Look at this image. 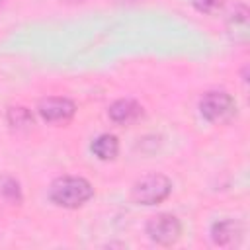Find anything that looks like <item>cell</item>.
I'll return each mask as SVG.
<instances>
[{
    "label": "cell",
    "instance_id": "6da1fadb",
    "mask_svg": "<svg viewBox=\"0 0 250 250\" xmlns=\"http://www.w3.org/2000/svg\"><path fill=\"white\" fill-rule=\"evenodd\" d=\"M94 195V188L86 178L62 176L57 178L49 188V199L64 209H76Z\"/></svg>",
    "mask_w": 250,
    "mask_h": 250
},
{
    "label": "cell",
    "instance_id": "7a4b0ae2",
    "mask_svg": "<svg viewBox=\"0 0 250 250\" xmlns=\"http://www.w3.org/2000/svg\"><path fill=\"white\" fill-rule=\"evenodd\" d=\"M172 193V182L164 174H148L133 184L131 195L139 205L162 203Z\"/></svg>",
    "mask_w": 250,
    "mask_h": 250
},
{
    "label": "cell",
    "instance_id": "3957f363",
    "mask_svg": "<svg viewBox=\"0 0 250 250\" xmlns=\"http://www.w3.org/2000/svg\"><path fill=\"white\" fill-rule=\"evenodd\" d=\"M236 111L234 98L227 92H207L199 100V113L211 123L229 121Z\"/></svg>",
    "mask_w": 250,
    "mask_h": 250
},
{
    "label": "cell",
    "instance_id": "277c9868",
    "mask_svg": "<svg viewBox=\"0 0 250 250\" xmlns=\"http://www.w3.org/2000/svg\"><path fill=\"white\" fill-rule=\"evenodd\" d=\"M146 234L152 242H156L160 246H170L180 238L182 223L178 221V217H174L170 213H160V215H154L146 223Z\"/></svg>",
    "mask_w": 250,
    "mask_h": 250
},
{
    "label": "cell",
    "instance_id": "5b68a950",
    "mask_svg": "<svg viewBox=\"0 0 250 250\" xmlns=\"http://www.w3.org/2000/svg\"><path fill=\"white\" fill-rule=\"evenodd\" d=\"M37 111L43 117V121H47V123H66V121H70L74 117L76 105L68 98L49 96V98H43L39 102Z\"/></svg>",
    "mask_w": 250,
    "mask_h": 250
},
{
    "label": "cell",
    "instance_id": "8992f818",
    "mask_svg": "<svg viewBox=\"0 0 250 250\" xmlns=\"http://www.w3.org/2000/svg\"><path fill=\"white\" fill-rule=\"evenodd\" d=\"M240 234H242L240 223L234 219H221L211 227V240L217 246H230L240 238Z\"/></svg>",
    "mask_w": 250,
    "mask_h": 250
},
{
    "label": "cell",
    "instance_id": "52a82bcc",
    "mask_svg": "<svg viewBox=\"0 0 250 250\" xmlns=\"http://www.w3.org/2000/svg\"><path fill=\"white\" fill-rule=\"evenodd\" d=\"M107 115H109V119L111 121H115V123H133V121H137L141 115H143V107L135 102V100H129V98H121V100H117V102H113L111 105H109V109H107Z\"/></svg>",
    "mask_w": 250,
    "mask_h": 250
},
{
    "label": "cell",
    "instance_id": "ba28073f",
    "mask_svg": "<svg viewBox=\"0 0 250 250\" xmlns=\"http://www.w3.org/2000/svg\"><path fill=\"white\" fill-rule=\"evenodd\" d=\"M92 152L96 158L100 160H113L119 152V141L115 135H109V133H102L100 137L94 139L92 143Z\"/></svg>",
    "mask_w": 250,
    "mask_h": 250
},
{
    "label": "cell",
    "instance_id": "9c48e42d",
    "mask_svg": "<svg viewBox=\"0 0 250 250\" xmlns=\"http://www.w3.org/2000/svg\"><path fill=\"white\" fill-rule=\"evenodd\" d=\"M229 31L234 39L238 41H246L248 35V10L244 4H240L229 18Z\"/></svg>",
    "mask_w": 250,
    "mask_h": 250
},
{
    "label": "cell",
    "instance_id": "30bf717a",
    "mask_svg": "<svg viewBox=\"0 0 250 250\" xmlns=\"http://www.w3.org/2000/svg\"><path fill=\"white\" fill-rule=\"evenodd\" d=\"M8 125L14 129V131H27L31 129L33 125V115L27 107L23 105H14L8 109Z\"/></svg>",
    "mask_w": 250,
    "mask_h": 250
},
{
    "label": "cell",
    "instance_id": "8fae6325",
    "mask_svg": "<svg viewBox=\"0 0 250 250\" xmlns=\"http://www.w3.org/2000/svg\"><path fill=\"white\" fill-rule=\"evenodd\" d=\"M0 195L4 199H8L10 203H20L21 201V188L18 184V180L4 176L0 178Z\"/></svg>",
    "mask_w": 250,
    "mask_h": 250
},
{
    "label": "cell",
    "instance_id": "7c38bea8",
    "mask_svg": "<svg viewBox=\"0 0 250 250\" xmlns=\"http://www.w3.org/2000/svg\"><path fill=\"white\" fill-rule=\"evenodd\" d=\"M227 0H191L193 8L201 14H217L219 10H223Z\"/></svg>",
    "mask_w": 250,
    "mask_h": 250
},
{
    "label": "cell",
    "instance_id": "4fadbf2b",
    "mask_svg": "<svg viewBox=\"0 0 250 250\" xmlns=\"http://www.w3.org/2000/svg\"><path fill=\"white\" fill-rule=\"evenodd\" d=\"M2 2H4V0H0V4H2Z\"/></svg>",
    "mask_w": 250,
    "mask_h": 250
},
{
    "label": "cell",
    "instance_id": "5bb4252c",
    "mask_svg": "<svg viewBox=\"0 0 250 250\" xmlns=\"http://www.w3.org/2000/svg\"><path fill=\"white\" fill-rule=\"evenodd\" d=\"M68 2H70V0H68Z\"/></svg>",
    "mask_w": 250,
    "mask_h": 250
}]
</instances>
